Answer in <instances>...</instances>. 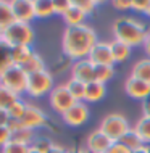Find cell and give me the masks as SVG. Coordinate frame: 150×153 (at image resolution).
<instances>
[{
	"mask_svg": "<svg viewBox=\"0 0 150 153\" xmlns=\"http://www.w3.org/2000/svg\"><path fill=\"white\" fill-rule=\"evenodd\" d=\"M115 76V68L113 66H107V65H100L95 66V81L107 84L111 77Z\"/></svg>",
	"mask_w": 150,
	"mask_h": 153,
	"instance_id": "cell-29",
	"label": "cell"
},
{
	"mask_svg": "<svg viewBox=\"0 0 150 153\" xmlns=\"http://www.w3.org/2000/svg\"><path fill=\"white\" fill-rule=\"evenodd\" d=\"M71 77L84 82V84L95 81V65L89 58L74 61L71 66Z\"/></svg>",
	"mask_w": 150,
	"mask_h": 153,
	"instance_id": "cell-11",
	"label": "cell"
},
{
	"mask_svg": "<svg viewBox=\"0 0 150 153\" xmlns=\"http://www.w3.org/2000/svg\"><path fill=\"white\" fill-rule=\"evenodd\" d=\"M36 18H50L55 15V7L52 0H34Z\"/></svg>",
	"mask_w": 150,
	"mask_h": 153,
	"instance_id": "cell-23",
	"label": "cell"
},
{
	"mask_svg": "<svg viewBox=\"0 0 150 153\" xmlns=\"http://www.w3.org/2000/svg\"><path fill=\"white\" fill-rule=\"evenodd\" d=\"M8 121H10L8 111H7V110H0V126H7Z\"/></svg>",
	"mask_w": 150,
	"mask_h": 153,
	"instance_id": "cell-39",
	"label": "cell"
},
{
	"mask_svg": "<svg viewBox=\"0 0 150 153\" xmlns=\"http://www.w3.org/2000/svg\"><path fill=\"white\" fill-rule=\"evenodd\" d=\"M21 68L28 73V76H29V74H34V73L44 71V69H45V63H44L42 56L37 55V53L34 52V53H32V56L28 60V63H26V65H23Z\"/></svg>",
	"mask_w": 150,
	"mask_h": 153,
	"instance_id": "cell-26",
	"label": "cell"
},
{
	"mask_svg": "<svg viewBox=\"0 0 150 153\" xmlns=\"http://www.w3.org/2000/svg\"><path fill=\"white\" fill-rule=\"evenodd\" d=\"M124 92L134 100H145L150 97V84L142 79H137L134 76H129L124 81Z\"/></svg>",
	"mask_w": 150,
	"mask_h": 153,
	"instance_id": "cell-10",
	"label": "cell"
},
{
	"mask_svg": "<svg viewBox=\"0 0 150 153\" xmlns=\"http://www.w3.org/2000/svg\"><path fill=\"white\" fill-rule=\"evenodd\" d=\"M21 126L26 127V129H37V127H44L47 126L49 118L45 116V113L40 108H37L34 105H28L26 111H24L23 118H21Z\"/></svg>",
	"mask_w": 150,
	"mask_h": 153,
	"instance_id": "cell-9",
	"label": "cell"
},
{
	"mask_svg": "<svg viewBox=\"0 0 150 153\" xmlns=\"http://www.w3.org/2000/svg\"><path fill=\"white\" fill-rule=\"evenodd\" d=\"M15 23L16 19L13 15V8H11V2L0 0V34H3Z\"/></svg>",
	"mask_w": 150,
	"mask_h": 153,
	"instance_id": "cell-16",
	"label": "cell"
},
{
	"mask_svg": "<svg viewBox=\"0 0 150 153\" xmlns=\"http://www.w3.org/2000/svg\"><path fill=\"white\" fill-rule=\"evenodd\" d=\"M66 87H68L69 94L73 95V98L76 102H84V97H86V84L78 79H69L66 82Z\"/></svg>",
	"mask_w": 150,
	"mask_h": 153,
	"instance_id": "cell-25",
	"label": "cell"
},
{
	"mask_svg": "<svg viewBox=\"0 0 150 153\" xmlns=\"http://www.w3.org/2000/svg\"><path fill=\"white\" fill-rule=\"evenodd\" d=\"M61 118H63L66 126L79 127L89 119V108H87L86 102H78V103H74L66 113L61 114Z\"/></svg>",
	"mask_w": 150,
	"mask_h": 153,
	"instance_id": "cell-8",
	"label": "cell"
},
{
	"mask_svg": "<svg viewBox=\"0 0 150 153\" xmlns=\"http://www.w3.org/2000/svg\"><path fill=\"white\" fill-rule=\"evenodd\" d=\"M145 15H147L149 18H150V7H149V10H147V13H145Z\"/></svg>",
	"mask_w": 150,
	"mask_h": 153,
	"instance_id": "cell-46",
	"label": "cell"
},
{
	"mask_svg": "<svg viewBox=\"0 0 150 153\" xmlns=\"http://www.w3.org/2000/svg\"><path fill=\"white\" fill-rule=\"evenodd\" d=\"M11 139V132L8 131L7 126H0V147L7 145Z\"/></svg>",
	"mask_w": 150,
	"mask_h": 153,
	"instance_id": "cell-36",
	"label": "cell"
},
{
	"mask_svg": "<svg viewBox=\"0 0 150 153\" xmlns=\"http://www.w3.org/2000/svg\"><path fill=\"white\" fill-rule=\"evenodd\" d=\"M149 7H150V0H139V2H132L131 10L137 11V13H147Z\"/></svg>",
	"mask_w": 150,
	"mask_h": 153,
	"instance_id": "cell-35",
	"label": "cell"
},
{
	"mask_svg": "<svg viewBox=\"0 0 150 153\" xmlns=\"http://www.w3.org/2000/svg\"><path fill=\"white\" fill-rule=\"evenodd\" d=\"M53 145H55V143H53L52 140H49V139H36L31 147L34 148V150H37L39 153H50Z\"/></svg>",
	"mask_w": 150,
	"mask_h": 153,
	"instance_id": "cell-32",
	"label": "cell"
},
{
	"mask_svg": "<svg viewBox=\"0 0 150 153\" xmlns=\"http://www.w3.org/2000/svg\"><path fill=\"white\" fill-rule=\"evenodd\" d=\"M111 32H113L115 40L126 44L131 48L137 47V45H144L145 37L149 34L147 27L142 21L129 18V16L116 18L111 24Z\"/></svg>",
	"mask_w": 150,
	"mask_h": 153,
	"instance_id": "cell-2",
	"label": "cell"
},
{
	"mask_svg": "<svg viewBox=\"0 0 150 153\" xmlns=\"http://www.w3.org/2000/svg\"><path fill=\"white\" fill-rule=\"evenodd\" d=\"M50 153H69V150H66L65 147H61V145H53V148H52V152Z\"/></svg>",
	"mask_w": 150,
	"mask_h": 153,
	"instance_id": "cell-41",
	"label": "cell"
},
{
	"mask_svg": "<svg viewBox=\"0 0 150 153\" xmlns=\"http://www.w3.org/2000/svg\"><path fill=\"white\" fill-rule=\"evenodd\" d=\"M52 90H53V76L47 69L28 76V89H26L28 95L39 98V97H44V95L50 94Z\"/></svg>",
	"mask_w": 150,
	"mask_h": 153,
	"instance_id": "cell-5",
	"label": "cell"
},
{
	"mask_svg": "<svg viewBox=\"0 0 150 153\" xmlns=\"http://www.w3.org/2000/svg\"><path fill=\"white\" fill-rule=\"evenodd\" d=\"M132 153H147V145L142 147V148H139V150H136V152H132Z\"/></svg>",
	"mask_w": 150,
	"mask_h": 153,
	"instance_id": "cell-44",
	"label": "cell"
},
{
	"mask_svg": "<svg viewBox=\"0 0 150 153\" xmlns=\"http://www.w3.org/2000/svg\"><path fill=\"white\" fill-rule=\"evenodd\" d=\"M131 76L137 77V79H142V81L150 84V58H144V60L137 61V63L132 66Z\"/></svg>",
	"mask_w": 150,
	"mask_h": 153,
	"instance_id": "cell-21",
	"label": "cell"
},
{
	"mask_svg": "<svg viewBox=\"0 0 150 153\" xmlns=\"http://www.w3.org/2000/svg\"><path fill=\"white\" fill-rule=\"evenodd\" d=\"M53 7H55V15L63 16L66 11L73 7V0H55V2H53Z\"/></svg>",
	"mask_w": 150,
	"mask_h": 153,
	"instance_id": "cell-34",
	"label": "cell"
},
{
	"mask_svg": "<svg viewBox=\"0 0 150 153\" xmlns=\"http://www.w3.org/2000/svg\"><path fill=\"white\" fill-rule=\"evenodd\" d=\"M111 145H113L111 139H108L100 129L92 131L86 137V148L89 153H108Z\"/></svg>",
	"mask_w": 150,
	"mask_h": 153,
	"instance_id": "cell-12",
	"label": "cell"
},
{
	"mask_svg": "<svg viewBox=\"0 0 150 153\" xmlns=\"http://www.w3.org/2000/svg\"><path fill=\"white\" fill-rule=\"evenodd\" d=\"M142 113L144 116H150V97L142 102Z\"/></svg>",
	"mask_w": 150,
	"mask_h": 153,
	"instance_id": "cell-40",
	"label": "cell"
},
{
	"mask_svg": "<svg viewBox=\"0 0 150 153\" xmlns=\"http://www.w3.org/2000/svg\"><path fill=\"white\" fill-rule=\"evenodd\" d=\"M134 131L140 135V139L144 140L145 145H150V116H140L137 119Z\"/></svg>",
	"mask_w": 150,
	"mask_h": 153,
	"instance_id": "cell-24",
	"label": "cell"
},
{
	"mask_svg": "<svg viewBox=\"0 0 150 153\" xmlns=\"http://www.w3.org/2000/svg\"><path fill=\"white\" fill-rule=\"evenodd\" d=\"M2 37H3V42L8 44L10 47H16V45H28V47H31L32 42H34V29L28 23L16 21L3 32Z\"/></svg>",
	"mask_w": 150,
	"mask_h": 153,
	"instance_id": "cell-4",
	"label": "cell"
},
{
	"mask_svg": "<svg viewBox=\"0 0 150 153\" xmlns=\"http://www.w3.org/2000/svg\"><path fill=\"white\" fill-rule=\"evenodd\" d=\"M2 153H29V147L28 145H23V143H18V142H10L7 145L2 147Z\"/></svg>",
	"mask_w": 150,
	"mask_h": 153,
	"instance_id": "cell-31",
	"label": "cell"
},
{
	"mask_svg": "<svg viewBox=\"0 0 150 153\" xmlns=\"http://www.w3.org/2000/svg\"><path fill=\"white\" fill-rule=\"evenodd\" d=\"M99 129L107 135L108 139H111V142H119L123 139V135L131 129L128 119L119 113H110L102 119Z\"/></svg>",
	"mask_w": 150,
	"mask_h": 153,
	"instance_id": "cell-3",
	"label": "cell"
},
{
	"mask_svg": "<svg viewBox=\"0 0 150 153\" xmlns=\"http://www.w3.org/2000/svg\"><path fill=\"white\" fill-rule=\"evenodd\" d=\"M69 153H89V150L87 148H79V150H71Z\"/></svg>",
	"mask_w": 150,
	"mask_h": 153,
	"instance_id": "cell-43",
	"label": "cell"
},
{
	"mask_svg": "<svg viewBox=\"0 0 150 153\" xmlns=\"http://www.w3.org/2000/svg\"><path fill=\"white\" fill-rule=\"evenodd\" d=\"M10 45L5 44L2 40L0 42V77L3 76V73L7 71L10 66H13V61H11V55H10Z\"/></svg>",
	"mask_w": 150,
	"mask_h": 153,
	"instance_id": "cell-27",
	"label": "cell"
},
{
	"mask_svg": "<svg viewBox=\"0 0 150 153\" xmlns=\"http://www.w3.org/2000/svg\"><path fill=\"white\" fill-rule=\"evenodd\" d=\"M110 48H111V55H113L115 63H123V61H126L129 56H131V50H132L129 45L123 44V42H118V40H115V39L110 42Z\"/></svg>",
	"mask_w": 150,
	"mask_h": 153,
	"instance_id": "cell-18",
	"label": "cell"
},
{
	"mask_svg": "<svg viewBox=\"0 0 150 153\" xmlns=\"http://www.w3.org/2000/svg\"><path fill=\"white\" fill-rule=\"evenodd\" d=\"M18 100H19L18 95L13 94L11 90H8L7 87H3V85L0 84V110H8Z\"/></svg>",
	"mask_w": 150,
	"mask_h": 153,
	"instance_id": "cell-28",
	"label": "cell"
},
{
	"mask_svg": "<svg viewBox=\"0 0 150 153\" xmlns=\"http://www.w3.org/2000/svg\"><path fill=\"white\" fill-rule=\"evenodd\" d=\"M89 60L92 61L95 66H100V65L113 66L115 60H113V55H111L110 42H97L95 44L92 52L89 53Z\"/></svg>",
	"mask_w": 150,
	"mask_h": 153,
	"instance_id": "cell-14",
	"label": "cell"
},
{
	"mask_svg": "<svg viewBox=\"0 0 150 153\" xmlns=\"http://www.w3.org/2000/svg\"><path fill=\"white\" fill-rule=\"evenodd\" d=\"M111 5H113L116 10H119V11H126V10H131L132 8V2L131 0H128V2H124V0H113Z\"/></svg>",
	"mask_w": 150,
	"mask_h": 153,
	"instance_id": "cell-37",
	"label": "cell"
},
{
	"mask_svg": "<svg viewBox=\"0 0 150 153\" xmlns=\"http://www.w3.org/2000/svg\"><path fill=\"white\" fill-rule=\"evenodd\" d=\"M26 106L28 103H23L21 100H18L16 103H13V105L10 106L7 111H8V116H10V119H16V121H21L24 111H26Z\"/></svg>",
	"mask_w": 150,
	"mask_h": 153,
	"instance_id": "cell-30",
	"label": "cell"
},
{
	"mask_svg": "<svg viewBox=\"0 0 150 153\" xmlns=\"http://www.w3.org/2000/svg\"><path fill=\"white\" fill-rule=\"evenodd\" d=\"M2 40H3V37H2V34H0V42H2Z\"/></svg>",
	"mask_w": 150,
	"mask_h": 153,
	"instance_id": "cell-48",
	"label": "cell"
},
{
	"mask_svg": "<svg viewBox=\"0 0 150 153\" xmlns=\"http://www.w3.org/2000/svg\"><path fill=\"white\" fill-rule=\"evenodd\" d=\"M15 19L19 23H31L36 18L34 0H11Z\"/></svg>",
	"mask_w": 150,
	"mask_h": 153,
	"instance_id": "cell-13",
	"label": "cell"
},
{
	"mask_svg": "<svg viewBox=\"0 0 150 153\" xmlns=\"http://www.w3.org/2000/svg\"><path fill=\"white\" fill-rule=\"evenodd\" d=\"M74 5H76L79 10L84 11L86 15H90L95 8H97V2H95V0H76Z\"/></svg>",
	"mask_w": 150,
	"mask_h": 153,
	"instance_id": "cell-33",
	"label": "cell"
},
{
	"mask_svg": "<svg viewBox=\"0 0 150 153\" xmlns=\"http://www.w3.org/2000/svg\"><path fill=\"white\" fill-rule=\"evenodd\" d=\"M119 142H121L124 147H128L131 152H136V150H139V148L145 147L144 140L140 139V135L134 131V127H131V129H129L126 134L123 135V139L119 140Z\"/></svg>",
	"mask_w": 150,
	"mask_h": 153,
	"instance_id": "cell-20",
	"label": "cell"
},
{
	"mask_svg": "<svg viewBox=\"0 0 150 153\" xmlns=\"http://www.w3.org/2000/svg\"><path fill=\"white\" fill-rule=\"evenodd\" d=\"M32 50L31 47L28 45H16V47H11L10 48V55H11V61H13L15 66H23L28 63V60L32 56Z\"/></svg>",
	"mask_w": 150,
	"mask_h": 153,
	"instance_id": "cell-17",
	"label": "cell"
},
{
	"mask_svg": "<svg viewBox=\"0 0 150 153\" xmlns=\"http://www.w3.org/2000/svg\"><path fill=\"white\" fill-rule=\"evenodd\" d=\"M144 50L145 53L149 55V58H150V32L147 34V37H145V42H144Z\"/></svg>",
	"mask_w": 150,
	"mask_h": 153,
	"instance_id": "cell-42",
	"label": "cell"
},
{
	"mask_svg": "<svg viewBox=\"0 0 150 153\" xmlns=\"http://www.w3.org/2000/svg\"><path fill=\"white\" fill-rule=\"evenodd\" d=\"M0 84L19 97V95L24 94L28 89V73L24 71L21 66L13 65L3 73L2 77H0Z\"/></svg>",
	"mask_w": 150,
	"mask_h": 153,
	"instance_id": "cell-6",
	"label": "cell"
},
{
	"mask_svg": "<svg viewBox=\"0 0 150 153\" xmlns=\"http://www.w3.org/2000/svg\"><path fill=\"white\" fill-rule=\"evenodd\" d=\"M49 100H50V106H52L57 113H60V114L66 113V111L71 108L74 103H78L73 98V95L69 94L66 84H61V85L53 87V90L49 94Z\"/></svg>",
	"mask_w": 150,
	"mask_h": 153,
	"instance_id": "cell-7",
	"label": "cell"
},
{
	"mask_svg": "<svg viewBox=\"0 0 150 153\" xmlns=\"http://www.w3.org/2000/svg\"><path fill=\"white\" fill-rule=\"evenodd\" d=\"M107 95V87L105 84L102 82H97V81H92L89 84H86V97H84V102H89V103H95V102H100L103 100Z\"/></svg>",
	"mask_w": 150,
	"mask_h": 153,
	"instance_id": "cell-15",
	"label": "cell"
},
{
	"mask_svg": "<svg viewBox=\"0 0 150 153\" xmlns=\"http://www.w3.org/2000/svg\"><path fill=\"white\" fill-rule=\"evenodd\" d=\"M108 153H132V152L129 150L128 147H124L121 142H115L113 145L110 147V150H108Z\"/></svg>",
	"mask_w": 150,
	"mask_h": 153,
	"instance_id": "cell-38",
	"label": "cell"
},
{
	"mask_svg": "<svg viewBox=\"0 0 150 153\" xmlns=\"http://www.w3.org/2000/svg\"><path fill=\"white\" fill-rule=\"evenodd\" d=\"M97 34L89 24L66 26L61 37V47L65 55L73 61L89 58V53L97 44Z\"/></svg>",
	"mask_w": 150,
	"mask_h": 153,
	"instance_id": "cell-1",
	"label": "cell"
},
{
	"mask_svg": "<svg viewBox=\"0 0 150 153\" xmlns=\"http://www.w3.org/2000/svg\"><path fill=\"white\" fill-rule=\"evenodd\" d=\"M29 153H39V152H37V150H34L32 147H29Z\"/></svg>",
	"mask_w": 150,
	"mask_h": 153,
	"instance_id": "cell-45",
	"label": "cell"
},
{
	"mask_svg": "<svg viewBox=\"0 0 150 153\" xmlns=\"http://www.w3.org/2000/svg\"><path fill=\"white\" fill-rule=\"evenodd\" d=\"M13 142H18V143H23V145H28L31 147L32 143H34V131L32 129H26V127H19V129H16L11 132V139Z\"/></svg>",
	"mask_w": 150,
	"mask_h": 153,
	"instance_id": "cell-22",
	"label": "cell"
},
{
	"mask_svg": "<svg viewBox=\"0 0 150 153\" xmlns=\"http://www.w3.org/2000/svg\"><path fill=\"white\" fill-rule=\"evenodd\" d=\"M86 16L87 15L82 10H79V8L74 5V2H73V7L63 15V19H65L66 26H81V24H86L84 23Z\"/></svg>",
	"mask_w": 150,
	"mask_h": 153,
	"instance_id": "cell-19",
	"label": "cell"
},
{
	"mask_svg": "<svg viewBox=\"0 0 150 153\" xmlns=\"http://www.w3.org/2000/svg\"><path fill=\"white\" fill-rule=\"evenodd\" d=\"M147 153H150V145H147Z\"/></svg>",
	"mask_w": 150,
	"mask_h": 153,
	"instance_id": "cell-47",
	"label": "cell"
}]
</instances>
